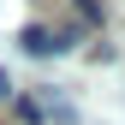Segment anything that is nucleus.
<instances>
[{"instance_id":"nucleus-5","label":"nucleus","mask_w":125,"mask_h":125,"mask_svg":"<svg viewBox=\"0 0 125 125\" xmlns=\"http://www.w3.org/2000/svg\"><path fill=\"white\" fill-rule=\"evenodd\" d=\"M0 101H12V77H6V66H0Z\"/></svg>"},{"instance_id":"nucleus-1","label":"nucleus","mask_w":125,"mask_h":125,"mask_svg":"<svg viewBox=\"0 0 125 125\" xmlns=\"http://www.w3.org/2000/svg\"><path fill=\"white\" fill-rule=\"evenodd\" d=\"M18 42H24V54H36V60H48V54H54V30H48V24H24V30H18Z\"/></svg>"},{"instance_id":"nucleus-2","label":"nucleus","mask_w":125,"mask_h":125,"mask_svg":"<svg viewBox=\"0 0 125 125\" xmlns=\"http://www.w3.org/2000/svg\"><path fill=\"white\" fill-rule=\"evenodd\" d=\"M77 12H83V24H101V18H107V6H101V0H77Z\"/></svg>"},{"instance_id":"nucleus-3","label":"nucleus","mask_w":125,"mask_h":125,"mask_svg":"<svg viewBox=\"0 0 125 125\" xmlns=\"http://www.w3.org/2000/svg\"><path fill=\"white\" fill-rule=\"evenodd\" d=\"M77 48V30H54V54H72Z\"/></svg>"},{"instance_id":"nucleus-4","label":"nucleus","mask_w":125,"mask_h":125,"mask_svg":"<svg viewBox=\"0 0 125 125\" xmlns=\"http://www.w3.org/2000/svg\"><path fill=\"white\" fill-rule=\"evenodd\" d=\"M18 119H24V125H36V119H42V101H30V95H24V101H18Z\"/></svg>"}]
</instances>
